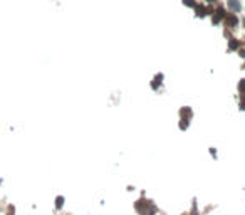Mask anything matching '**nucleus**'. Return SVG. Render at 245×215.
I'll list each match as a JSON object with an SVG mask.
<instances>
[{
  "label": "nucleus",
  "mask_w": 245,
  "mask_h": 215,
  "mask_svg": "<svg viewBox=\"0 0 245 215\" xmlns=\"http://www.w3.org/2000/svg\"><path fill=\"white\" fill-rule=\"evenodd\" d=\"M136 208L143 215H153V213H155V207H153L148 200H138L136 202Z\"/></svg>",
  "instance_id": "1"
},
{
  "label": "nucleus",
  "mask_w": 245,
  "mask_h": 215,
  "mask_svg": "<svg viewBox=\"0 0 245 215\" xmlns=\"http://www.w3.org/2000/svg\"><path fill=\"white\" fill-rule=\"evenodd\" d=\"M228 8H230V12H233V14H237V12L242 10V5L238 0H228Z\"/></svg>",
  "instance_id": "2"
},
{
  "label": "nucleus",
  "mask_w": 245,
  "mask_h": 215,
  "mask_svg": "<svg viewBox=\"0 0 245 215\" xmlns=\"http://www.w3.org/2000/svg\"><path fill=\"white\" fill-rule=\"evenodd\" d=\"M193 8H196V14H198L200 17H205V14L208 12V10H205V7H203V5H195ZM206 15H208V14H206Z\"/></svg>",
  "instance_id": "3"
},
{
  "label": "nucleus",
  "mask_w": 245,
  "mask_h": 215,
  "mask_svg": "<svg viewBox=\"0 0 245 215\" xmlns=\"http://www.w3.org/2000/svg\"><path fill=\"white\" fill-rule=\"evenodd\" d=\"M161 74H158V76H156V79H155V82H151V86H153V88H156V86H158V84L159 82H161Z\"/></svg>",
  "instance_id": "4"
},
{
  "label": "nucleus",
  "mask_w": 245,
  "mask_h": 215,
  "mask_svg": "<svg viewBox=\"0 0 245 215\" xmlns=\"http://www.w3.org/2000/svg\"><path fill=\"white\" fill-rule=\"evenodd\" d=\"M238 47V42L235 39H230V49H237Z\"/></svg>",
  "instance_id": "5"
},
{
  "label": "nucleus",
  "mask_w": 245,
  "mask_h": 215,
  "mask_svg": "<svg viewBox=\"0 0 245 215\" xmlns=\"http://www.w3.org/2000/svg\"><path fill=\"white\" fill-rule=\"evenodd\" d=\"M183 2H185V5H188V7H195V5H196L193 0H183Z\"/></svg>",
  "instance_id": "6"
},
{
  "label": "nucleus",
  "mask_w": 245,
  "mask_h": 215,
  "mask_svg": "<svg viewBox=\"0 0 245 215\" xmlns=\"http://www.w3.org/2000/svg\"><path fill=\"white\" fill-rule=\"evenodd\" d=\"M238 89H240L242 92L245 91V79H242V82H240V86H238Z\"/></svg>",
  "instance_id": "7"
},
{
  "label": "nucleus",
  "mask_w": 245,
  "mask_h": 215,
  "mask_svg": "<svg viewBox=\"0 0 245 215\" xmlns=\"http://www.w3.org/2000/svg\"><path fill=\"white\" fill-rule=\"evenodd\" d=\"M62 202H64V198L59 197V198H57V202H55V205H57V207H62Z\"/></svg>",
  "instance_id": "8"
},
{
  "label": "nucleus",
  "mask_w": 245,
  "mask_h": 215,
  "mask_svg": "<svg viewBox=\"0 0 245 215\" xmlns=\"http://www.w3.org/2000/svg\"><path fill=\"white\" fill-rule=\"evenodd\" d=\"M205 2H208V4H215L216 0H205Z\"/></svg>",
  "instance_id": "9"
}]
</instances>
